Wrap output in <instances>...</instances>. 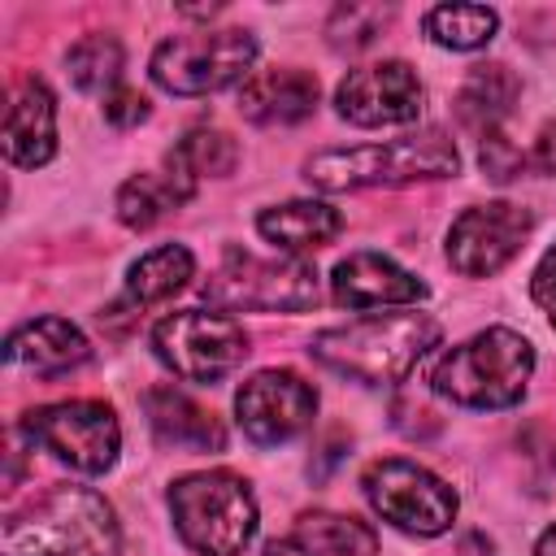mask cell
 <instances>
[{"label":"cell","instance_id":"7402d4cb","mask_svg":"<svg viewBox=\"0 0 556 556\" xmlns=\"http://www.w3.org/2000/svg\"><path fill=\"white\" fill-rule=\"evenodd\" d=\"M191 274H195V256L182 243H165V248H156V252H148L130 265L126 291H130L135 304H161L174 291H182Z\"/></svg>","mask_w":556,"mask_h":556},{"label":"cell","instance_id":"1f68e13d","mask_svg":"<svg viewBox=\"0 0 556 556\" xmlns=\"http://www.w3.org/2000/svg\"><path fill=\"white\" fill-rule=\"evenodd\" d=\"M261 556H313V547H304L300 539H269Z\"/></svg>","mask_w":556,"mask_h":556},{"label":"cell","instance_id":"f546056e","mask_svg":"<svg viewBox=\"0 0 556 556\" xmlns=\"http://www.w3.org/2000/svg\"><path fill=\"white\" fill-rule=\"evenodd\" d=\"M530 291H534V300L543 304V313H547L552 326H556V248L539 261V269H534V278H530Z\"/></svg>","mask_w":556,"mask_h":556},{"label":"cell","instance_id":"277c9868","mask_svg":"<svg viewBox=\"0 0 556 556\" xmlns=\"http://www.w3.org/2000/svg\"><path fill=\"white\" fill-rule=\"evenodd\" d=\"M530 369H534V348L517 330L491 326L434 361L430 391L465 408H508L526 395Z\"/></svg>","mask_w":556,"mask_h":556},{"label":"cell","instance_id":"4316f807","mask_svg":"<svg viewBox=\"0 0 556 556\" xmlns=\"http://www.w3.org/2000/svg\"><path fill=\"white\" fill-rule=\"evenodd\" d=\"M387 22H391V9H378V4H343V9H334L330 26H326L330 30V48L356 52V48L374 43Z\"/></svg>","mask_w":556,"mask_h":556},{"label":"cell","instance_id":"d6a6232c","mask_svg":"<svg viewBox=\"0 0 556 556\" xmlns=\"http://www.w3.org/2000/svg\"><path fill=\"white\" fill-rule=\"evenodd\" d=\"M534 556H556V526H552V530H547V534L539 539V547H534Z\"/></svg>","mask_w":556,"mask_h":556},{"label":"cell","instance_id":"4fadbf2b","mask_svg":"<svg viewBox=\"0 0 556 556\" xmlns=\"http://www.w3.org/2000/svg\"><path fill=\"white\" fill-rule=\"evenodd\" d=\"M334 104L352 126H400L421 113V83L404 61H378L348 70Z\"/></svg>","mask_w":556,"mask_h":556},{"label":"cell","instance_id":"2e32d148","mask_svg":"<svg viewBox=\"0 0 556 556\" xmlns=\"http://www.w3.org/2000/svg\"><path fill=\"white\" fill-rule=\"evenodd\" d=\"M317 109V78L304 70H256L239 91V113L256 126H291Z\"/></svg>","mask_w":556,"mask_h":556},{"label":"cell","instance_id":"603a6c76","mask_svg":"<svg viewBox=\"0 0 556 556\" xmlns=\"http://www.w3.org/2000/svg\"><path fill=\"white\" fill-rule=\"evenodd\" d=\"M295 534L304 547L326 552V556H378V534L356 521V517H339V513H304L295 521Z\"/></svg>","mask_w":556,"mask_h":556},{"label":"cell","instance_id":"ffe728a7","mask_svg":"<svg viewBox=\"0 0 556 556\" xmlns=\"http://www.w3.org/2000/svg\"><path fill=\"white\" fill-rule=\"evenodd\" d=\"M521 83L508 65H473L469 78L460 83V96H456V113L465 126H478V130H495V122L513 109Z\"/></svg>","mask_w":556,"mask_h":556},{"label":"cell","instance_id":"ba28073f","mask_svg":"<svg viewBox=\"0 0 556 556\" xmlns=\"http://www.w3.org/2000/svg\"><path fill=\"white\" fill-rule=\"evenodd\" d=\"M22 430L35 447H43L48 456H56L61 465L78 473H104L117 460V443H122L113 408L96 400H65V404L30 408L22 417Z\"/></svg>","mask_w":556,"mask_h":556},{"label":"cell","instance_id":"83f0119b","mask_svg":"<svg viewBox=\"0 0 556 556\" xmlns=\"http://www.w3.org/2000/svg\"><path fill=\"white\" fill-rule=\"evenodd\" d=\"M482 169H486V178H495V182H508V178H517L521 174V165H526V156H521V148L504 135V130H482Z\"/></svg>","mask_w":556,"mask_h":556},{"label":"cell","instance_id":"f1b7e54d","mask_svg":"<svg viewBox=\"0 0 556 556\" xmlns=\"http://www.w3.org/2000/svg\"><path fill=\"white\" fill-rule=\"evenodd\" d=\"M104 117H109L113 126H139V122L148 117V100H143L135 87H113V91L104 96Z\"/></svg>","mask_w":556,"mask_h":556},{"label":"cell","instance_id":"d6986e66","mask_svg":"<svg viewBox=\"0 0 556 556\" xmlns=\"http://www.w3.org/2000/svg\"><path fill=\"white\" fill-rule=\"evenodd\" d=\"M256 230H261L274 248L308 252V248L330 243V239L343 230V217H339L330 204H317V200H291V204L265 208V213L256 217Z\"/></svg>","mask_w":556,"mask_h":556},{"label":"cell","instance_id":"e0dca14e","mask_svg":"<svg viewBox=\"0 0 556 556\" xmlns=\"http://www.w3.org/2000/svg\"><path fill=\"white\" fill-rule=\"evenodd\" d=\"M143 408H148L152 434L165 447H182V452H222L226 447L222 421L204 404H195L191 395H182L174 387H152L143 395Z\"/></svg>","mask_w":556,"mask_h":556},{"label":"cell","instance_id":"7c38bea8","mask_svg":"<svg viewBox=\"0 0 556 556\" xmlns=\"http://www.w3.org/2000/svg\"><path fill=\"white\" fill-rule=\"evenodd\" d=\"M526 235H530V213L521 204H504V200L500 204H478V208H465L452 222L447 261L465 278H486L521 252Z\"/></svg>","mask_w":556,"mask_h":556},{"label":"cell","instance_id":"44dd1931","mask_svg":"<svg viewBox=\"0 0 556 556\" xmlns=\"http://www.w3.org/2000/svg\"><path fill=\"white\" fill-rule=\"evenodd\" d=\"M191 191H195V187H187L174 169L139 174V178H130V182L117 191V217H122L130 230H148V226H156L161 217H169L178 204H187Z\"/></svg>","mask_w":556,"mask_h":556},{"label":"cell","instance_id":"8fae6325","mask_svg":"<svg viewBox=\"0 0 556 556\" xmlns=\"http://www.w3.org/2000/svg\"><path fill=\"white\" fill-rule=\"evenodd\" d=\"M235 413H239V426L252 443L274 447V443L295 439L313 421L317 391L291 369H261L239 387Z\"/></svg>","mask_w":556,"mask_h":556},{"label":"cell","instance_id":"484cf974","mask_svg":"<svg viewBox=\"0 0 556 556\" xmlns=\"http://www.w3.org/2000/svg\"><path fill=\"white\" fill-rule=\"evenodd\" d=\"M65 65H70V78L78 91H104L122 74V43L113 35H87L70 48Z\"/></svg>","mask_w":556,"mask_h":556},{"label":"cell","instance_id":"ac0fdd59","mask_svg":"<svg viewBox=\"0 0 556 556\" xmlns=\"http://www.w3.org/2000/svg\"><path fill=\"white\" fill-rule=\"evenodd\" d=\"M87 352H91L87 339L65 317H35V321L17 326L4 343V361L22 365L30 374H65V369L83 365Z\"/></svg>","mask_w":556,"mask_h":556},{"label":"cell","instance_id":"8992f818","mask_svg":"<svg viewBox=\"0 0 556 556\" xmlns=\"http://www.w3.org/2000/svg\"><path fill=\"white\" fill-rule=\"evenodd\" d=\"M204 295L235 313H300L317 304V269L295 256H252L230 248L217 274L204 282Z\"/></svg>","mask_w":556,"mask_h":556},{"label":"cell","instance_id":"cb8c5ba5","mask_svg":"<svg viewBox=\"0 0 556 556\" xmlns=\"http://www.w3.org/2000/svg\"><path fill=\"white\" fill-rule=\"evenodd\" d=\"M235 161H239V148H235V139L222 135V130H191V135H182L178 148L169 152V169H174L187 187H195L200 178H226V174L235 169Z\"/></svg>","mask_w":556,"mask_h":556},{"label":"cell","instance_id":"4dcf8cb0","mask_svg":"<svg viewBox=\"0 0 556 556\" xmlns=\"http://www.w3.org/2000/svg\"><path fill=\"white\" fill-rule=\"evenodd\" d=\"M530 169L539 174H556V122H547L534 139V152H530Z\"/></svg>","mask_w":556,"mask_h":556},{"label":"cell","instance_id":"3957f363","mask_svg":"<svg viewBox=\"0 0 556 556\" xmlns=\"http://www.w3.org/2000/svg\"><path fill=\"white\" fill-rule=\"evenodd\" d=\"M460 156L447 130L430 126L417 135L365 143V148H330L304 165V178L321 191H352V187H400L417 178H447L456 174Z\"/></svg>","mask_w":556,"mask_h":556},{"label":"cell","instance_id":"d4e9b609","mask_svg":"<svg viewBox=\"0 0 556 556\" xmlns=\"http://www.w3.org/2000/svg\"><path fill=\"white\" fill-rule=\"evenodd\" d=\"M426 35L443 48L469 52L495 35V13L486 4H439L426 13Z\"/></svg>","mask_w":556,"mask_h":556},{"label":"cell","instance_id":"5bb4252c","mask_svg":"<svg viewBox=\"0 0 556 556\" xmlns=\"http://www.w3.org/2000/svg\"><path fill=\"white\" fill-rule=\"evenodd\" d=\"M334 304L343 308H378V304H413L426 295V282L400 269L382 252H352L348 261L334 265L330 278Z\"/></svg>","mask_w":556,"mask_h":556},{"label":"cell","instance_id":"9c48e42d","mask_svg":"<svg viewBox=\"0 0 556 556\" xmlns=\"http://www.w3.org/2000/svg\"><path fill=\"white\" fill-rule=\"evenodd\" d=\"M152 348L165 369L187 382H217L248 356V334L226 313H174L152 330Z\"/></svg>","mask_w":556,"mask_h":556},{"label":"cell","instance_id":"6da1fadb","mask_svg":"<svg viewBox=\"0 0 556 556\" xmlns=\"http://www.w3.org/2000/svg\"><path fill=\"white\" fill-rule=\"evenodd\" d=\"M439 343V321L426 313H387V317H365L352 326L321 330L313 339V356L365 387H391L408 378V369Z\"/></svg>","mask_w":556,"mask_h":556},{"label":"cell","instance_id":"9a60e30c","mask_svg":"<svg viewBox=\"0 0 556 556\" xmlns=\"http://www.w3.org/2000/svg\"><path fill=\"white\" fill-rule=\"evenodd\" d=\"M4 156L22 169L43 165L56 152V104L39 78H26L4 109Z\"/></svg>","mask_w":556,"mask_h":556},{"label":"cell","instance_id":"7a4b0ae2","mask_svg":"<svg viewBox=\"0 0 556 556\" xmlns=\"http://www.w3.org/2000/svg\"><path fill=\"white\" fill-rule=\"evenodd\" d=\"M0 556H117V517L87 486H52L4 521Z\"/></svg>","mask_w":556,"mask_h":556},{"label":"cell","instance_id":"30bf717a","mask_svg":"<svg viewBox=\"0 0 556 556\" xmlns=\"http://www.w3.org/2000/svg\"><path fill=\"white\" fill-rule=\"evenodd\" d=\"M365 500L374 504V513H382L391 526H400L404 534H443L456 517V491L434 478L430 469H421L417 460H374L361 478Z\"/></svg>","mask_w":556,"mask_h":556},{"label":"cell","instance_id":"52a82bcc","mask_svg":"<svg viewBox=\"0 0 556 556\" xmlns=\"http://www.w3.org/2000/svg\"><path fill=\"white\" fill-rule=\"evenodd\" d=\"M256 56V39L248 30H191L174 35L152 52V78L156 87L174 96H208L248 74Z\"/></svg>","mask_w":556,"mask_h":556},{"label":"cell","instance_id":"5b68a950","mask_svg":"<svg viewBox=\"0 0 556 556\" xmlns=\"http://www.w3.org/2000/svg\"><path fill=\"white\" fill-rule=\"evenodd\" d=\"M169 513L200 556H239L256 530V504L243 478L226 469L187 473L169 486Z\"/></svg>","mask_w":556,"mask_h":556}]
</instances>
